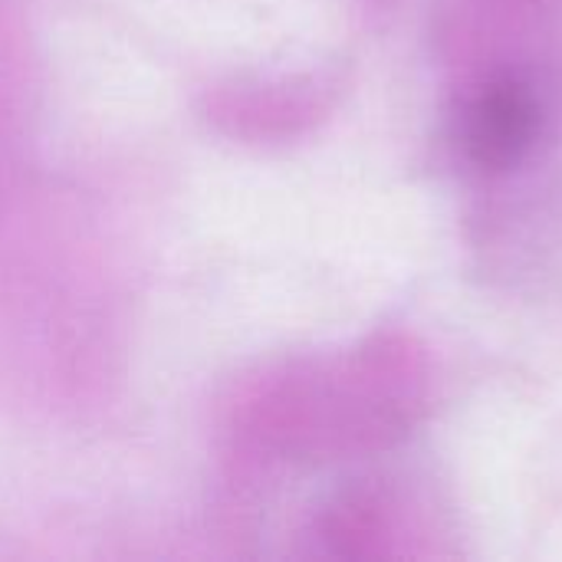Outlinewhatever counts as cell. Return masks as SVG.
Segmentation results:
<instances>
[{
  "label": "cell",
  "instance_id": "1",
  "mask_svg": "<svg viewBox=\"0 0 562 562\" xmlns=\"http://www.w3.org/2000/svg\"><path fill=\"white\" fill-rule=\"evenodd\" d=\"M533 132V109L517 89H491L471 109L468 142L481 165H507Z\"/></svg>",
  "mask_w": 562,
  "mask_h": 562
}]
</instances>
